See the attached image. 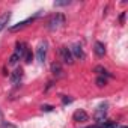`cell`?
<instances>
[{
    "label": "cell",
    "instance_id": "1",
    "mask_svg": "<svg viewBox=\"0 0 128 128\" xmlns=\"http://www.w3.org/2000/svg\"><path fill=\"white\" fill-rule=\"evenodd\" d=\"M63 24H65V17H63V14H56V15H53V17L48 20V29H50L51 32L60 29Z\"/></svg>",
    "mask_w": 128,
    "mask_h": 128
},
{
    "label": "cell",
    "instance_id": "2",
    "mask_svg": "<svg viewBox=\"0 0 128 128\" xmlns=\"http://www.w3.org/2000/svg\"><path fill=\"white\" fill-rule=\"evenodd\" d=\"M107 110H108V104H107V102H102L101 106H98V108H96L95 113H94V118L98 120V124L104 122V119H106V116H107Z\"/></svg>",
    "mask_w": 128,
    "mask_h": 128
},
{
    "label": "cell",
    "instance_id": "3",
    "mask_svg": "<svg viewBox=\"0 0 128 128\" xmlns=\"http://www.w3.org/2000/svg\"><path fill=\"white\" fill-rule=\"evenodd\" d=\"M47 48H48V44H47V41H42V42L38 45V50H36V57H38V62H39V63H44V62H45Z\"/></svg>",
    "mask_w": 128,
    "mask_h": 128
},
{
    "label": "cell",
    "instance_id": "4",
    "mask_svg": "<svg viewBox=\"0 0 128 128\" xmlns=\"http://www.w3.org/2000/svg\"><path fill=\"white\" fill-rule=\"evenodd\" d=\"M60 57H62L63 63H68V65H72L74 63V57H72L71 50L68 47H60Z\"/></svg>",
    "mask_w": 128,
    "mask_h": 128
},
{
    "label": "cell",
    "instance_id": "5",
    "mask_svg": "<svg viewBox=\"0 0 128 128\" xmlns=\"http://www.w3.org/2000/svg\"><path fill=\"white\" fill-rule=\"evenodd\" d=\"M70 50H71V54H72V57H74V59H83V57H84L83 47H82L78 42H76V44L72 45V48H70Z\"/></svg>",
    "mask_w": 128,
    "mask_h": 128
},
{
    "label": "cell",
    "instance_id": "6",
    "mask_svg": "<svg viewBox=\"0 0 128 128\" xmlns=\"http://www.w3.org/2000/svg\"><path fill=\"white\" fill-rule=\"evenodd\" d=\"M27 50H29V48H27V45H26L24 42H20V41H18V42L15 44V54H17L20 59H24Z\"/></svg>",
    "mask_w": 128,
    "mask_h": 128
},
{
    "label": "cell",
    "instance_id": "7",
    "mask_svg": "<svg viewBox=\"0 0 128 128\" xmlns=\"http://www.w3.org/2000/svg\"><path fill=\"white\" fill-rule=\"evenodd\" d=\"M38 15H39V12H38L36 15H33V17H30V18H27V20H24V21H21V23H18V24H15V26H12V27H11L9 30H11V32H17V30H20V29H23V27H26V26H27L29 23H32V21H33V20H35V18H36Z\"/></svg>",
    "mask_w": 128,
    "mask_h": 128
},
{
    "label": "cell",
    "instance_id": "8",
    "mask_svg": "<svg viewBox=\"0 0 128 128\" xmlns=\"http://www.w3.org/2000/svg\"><path fill=\"white\" fill-rule=\"evenodd\" d=\"M72 119H74L76 122H84V120H88V113H86L84 110H77V112L72 114Z\"/></svg>",
    "mask_w": 128,
    "mask_h": 128
},
{
    "label": "cell",
    "instance_id": "9",
    "mask_svg": "<svg viewBox=\"0 0 128 128\" xmlns=\"http://www.w3.org/2000/svg\"><path fill=\"white\" fill-rule=\"evenodd\" d=\"M21 77H23V70H21V68H17V70L11 74V82H12L14 84H17V83L21 80Z\"/></svg>",
    "mask_w": 128,
    "mask_h": 128
},
{
    "label": "cell",
    "instance_id": "10",
    "mask_svg": "<svg viewBox=\"0 0 128 128\" xmlns=\"http://www.w3.org/2000/svg\"><path fill=\"white\" fill-rule=\"evenodd\" d=\"M9 18H11V12H5L0 15V32L5 29V26L9 23Z\"/></svg>",
    "mask_w": 128,
    "mask_h": 128
},
{
    "label": "cell",
    "instance_id": "11",
    "mask_svg": "<svg viewBox=\"0 0 128 128\" xmlns=\"http://www.w3.org/2000/svg\"><path fill=\"white\" fill-rule=\"evenodd\" d=\"M95 54L98 57H102L106 54V45L102 42H95Z\"/></svg>",
    "mask_w": 128,
    "mask_h": 128
},
{
    "label": "cell",
    "instance_id": "12",
    "mask_svg": "<svg viewBox=\"0 0 128 128\" xmlns=\"http://www.w3.org/2000/svg\"><path fill=\"white\" fill-rule=\"evenodd\" d=\"M51 71H53V74H54L56 77H60L62 72H63V70H62V66H60V63H53V65H51Z\"/></svg>",
    "mask_w": 128,
    "mask_h": 128
},
{
    "label": "cell",
    "instance_id": "13",
    "mask_svg": "<svg viewBox=\"0 0 128 128\" xmlns=\"http://www.w3.org/2000/svg\"><path fill=\"white\" fill-rule=\"evenodd\" d=\"M95 71H96L98 74H101V77H104V76H107V77H110V74H108V71H107V70H104L102 66H96V68H95Z\"/></svg>",
    "mask_w": 128,
    "mask_h": 128
},
{
    "label": "cell",
    "instance_id": "14",
    "mask_svg": "<svg viewBox=\"0 0 128 128\" xmlns=\"http://www.w3.org/2000/svg\"><path fill=\"white\" fill-rule=\"evenodd\" d=\"M18 60H20V57H18V56H17L15 53H14V54H12V56L9 57V65H15V63H17Z\"/></svg>",
    "mask_w": 128,
    "mask_h": 128
},
{
    "label": "cell",
    "instance_id": "15",
    "mask_svg": "<svg viewBox=\"0 0 128 128\" xmlns=\"http://www.w3.org/2000/svg\"><path fill=\"white\" fill-rule=\"evenodd\" d=\"M32 59H33V54H32V51H30V50H27V53H26V56H24L26 63H30V62H32Z\"/></svg>",
    "mask_w": 128,
    "mask_h": 128
},
{
    "label": "cell",
    "instance_id": "16",
    "mask_svg": "<svg viewBox=\"0 0 128 128\" xmlns=\"http://www.w3.org/2000/svg\"><path fill=\"white\" fill-rule=\"evenodd\" d=\"M106 83H107V80H106L104 77H98V78H96V84H98L100 88H102V86H106Z\"/></svg>",
    "mask_w": 128,
    "mask_h": 128
},
{
    "label": "cell",
    "instance_id": "17",
    "mask_svg": "<svg viewBox=\"0 0 128 128\" xmlns=\"http://www.w3.org/2000/svg\"><path fill=\"white\" fill-rule=\"evenodd\" d=\"M70 3H71L70 0H65V2H54V6H66Z\"/></svg>",
    "mask_w": 128,
    "mask_h": 128
},
{
    "label": "cell",
    "instance_id": "18",
    "mask_svg": "<svg viewBox=\"0 0 128 128\" xmlns=\"http://www.w3.org/2000/svg\"><path fill=\"white\" fill-rule=\"evenodd\" d=\"M62 102H63V104H70V102H72V98H68V96H63V98H62Z\"/></svg>",
    "mask_w": 128,
    "mask_h": 128
},
{
    "label": "cell",
    "instance_id": "19",
    "mask_svg": "<svg viewBox=\"0 0 128 128\" xmlns=\"http://www.w3.org/2000/svg\"><path fill=\"white\" fill-rule=\"evenodd\" d=\"M41 108H42V112H51V110H53L51 106H42Z\"/></svg>",
    "mask_w": 128,
    "mask_h": 128
},
{
    "label": "cell",
    "instance_id": "20",
    "mask_svg": "<svg viewBox=\"0 0 128 128\" xmlns=\"http://www.w3.org/2000/svg\"><path fill=\"white\" fill-rule=\"evenodd\" d=\"M120 128H126V126H120Z\"/></svg>",
    "mask_w": 128,
    "mask_h": 128
},
{
    "label": "cell",
    "instance_id": "21",
    "mask_svg": "<svg viewBox=\"0 0 128 128\" xmlns=\"http://www.w3.org/2000/svg\"><path fill=\"white\" fill-rule=\"evenodd\" d=\"M0 118H2V113H0Z\"/></svg>",
    "mask_w": 128,
    "mask_h": 128
}]
</instances>
